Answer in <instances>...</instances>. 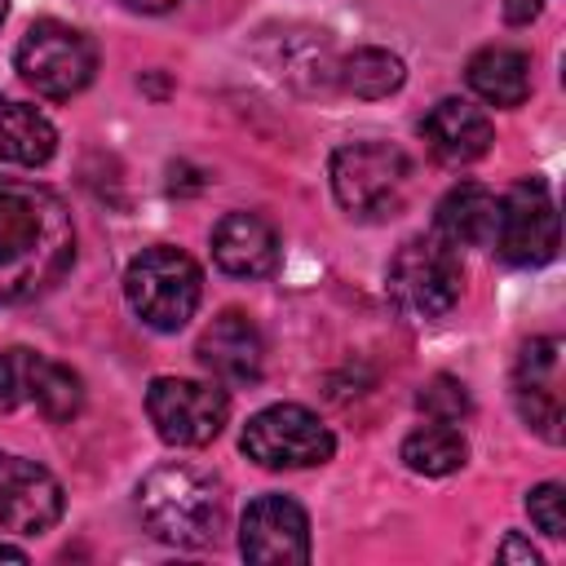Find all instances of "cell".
Masks as SVG:
<instances>
[{
    "label": "cell",
    "mask_w": 566,
    "mask_h": 566,
    "mask_svg": "<svg viewBox=\"0 0 566 566\" xmlns=\"http://www.w3.org/2000/svg\"><path fill=\"white\" fill-rule=\"evenodd\" d=\"M75 256L66 203L35 186L0 177V305L49 292Z\"/></svg>",
    "instance_id": "obj_1"
},
{
    "label": "cell",
    "mask_w": 566,
    "mask_h": 566,
    "mask_svg": "<svg viewBox=\"0 0 566 566\" xmlns=\"http://www.w3.org/2000/svg\"><path fill=\"white\" fill-rule=\"evenodd\" d=\"M137 513L146 531L177 548H208L221 539L226 500L221 486L190 464H159L137 486Z\"/></svg>",
    "instance_id": "obj_2"
},
{
    "label": "cell",
    "mask_w": 566,
    "mask_h": 566,
    "mask_svg": "<svg viewBox=\"0 0 566 566\" xmlns=\"http://www.w3.org/2000/svg\"><path fill=\"white\" fill-rule=\"evenodd\" d=\"M124 296L133 305V314L155 327V332H181L203 296V274L199 265L177 252V248H146L142 256L128 261L124 274Z\"/></svg>",
    "instance_id": "obj_3"
},
{
    "label": "cell",
    "mask_w": 566,
    "mask_h": 566,
    "mask_svg": "<svg viewBox=\"0 0 566 566\" xmlns=\"http://www.w3.org/2000/svg\"><path fill=\"white\" fill-rule=\"evenodd\" d=\"M411 186V159L389 142H349L332 155L336 203L358 221L394 217Z\"/></svg>",
    "instance_id": "obj_4"
},
{
    "label": "cell",
    "mask_w": 566,
    "mask_h": 566,
    "mask_svg": "<svg viewBox=\"0 0 566 566\" xmlns=\"http://www.w3.org/2000/svg\"><path fill=\"white\" fill-rule=\"evenodd\" d=\"M93 71H97V49L80 27H66L57 18H40L27 27L18 44V75L40 97L66 102L80 88H88Z\"/></svg>",
    "instance_id": "obj_5"
},
{
    "label": "cell",
    "mask_w": 566,
    "mask_h": 566,
    "mask_svg": "<svg viewBox=\"0 0 566 566\" xmlns=\"http://www.w3.org/2000/svg\"><path fill=\"white\" fill-rule=\"evenodd\" d=\"M460 256L438 234L407 239L389 261V296L411 318H442L460 301Z\"/></svg>",
    "instance_id": "obj_6"
},
{
    "label": "cell",
    "mask_w": 566,
    "mask_h": 566,
    "mask_svg": "<svg viewBox=\"0 0 566 566\" xmlns=\"http://www.w3.org/2000/svg\"><path fill=\"white\" fill-rule=\"evenodd\" d=\"M239 447L261 469H314V464H327L332 460L336 438H332V429L310 407L274 402V407L256 411L243 424Z\"/></svg>",
    "instance_id": "obj_7"
},
{
    "label": "cell",
    "mask_w": 566,
    "mask_h": 566,
    "mask_svg": "<svg viewBox=\"0 0 566 566\" xmlns=\"http://www.w3.org/2000/svg\"><path fill=\"white\" fill-rule=\"evenodd\" d=\"M146 411H150V424L164 442L208 447L230 420V398H226V389L203 385V380L155 376L146 389Z\"/></svg>",
    "instance_id": "obj_8"
},
{
    "label": "cell",
    "mask_w": 566,
    "mask_h": 566,
    "mask_svg": "<svg viewBox=\"0 0 566 566\" xmlns=\"http://www.w3.org/2000/svg\"><path fill=\"white\" fill-rule=\"evenodd\" d=\"M495 252L509 265H544L557 256V208L539 177L517 181L495 212Z\"/></svg>",
    "instance_id": "obj_9"
},
{
    "label": "cell",
    "mask_w": 566,
    "mask_h": 566,
    "mask_svg": "<svg viewBox=\"0 0 566 566\" xmlns=\"http://www.w3.org/2000/svg\"><path fill=\"white\" fill-rule=\"evenodd\" d=\"M239 553L261 566H301L310 562V517L287 495H261L243 509Z\"/></svg>",
    "instance_id": "obj_10"
},
{
    "label": "cell",
    "mask_w": 566,
    "mask_h": 566,
    "mask_svg": "<svg viewBox=\"0 0 566 566\" xmlns=\"http://www.w3.org/2000/svg\"><path fill=\"white\" fill-rule=\"evenodd\" d=\"M513 402L539 438L548 442L562 438V340L557 336H539L522 345L517 371H513Z\"/></svg>",
    "instance_id": "obj_11"
},
{
    "label": "cell",
    "mask_w": 566,
    "mask_h": 566,
    "mask_svg": "<svg viewBox=\"0 0 566 566\" xmlns=\"http://www.w3.org/2000/svg\"><path fill=\"white\" fill-rule=\"evenodd\" d=\"M62 517L57 478L22 455L0 451V526L18 535H40Z\"/></svg>",
    "instance_id": "obj_12"
},
{
    "label": "cell",
    "mask_w": 566,
    "mask_h": 566,
    "mask_svg": "<svg viewBox=\"0 0 566 566\" xmlns=\"http://www.w3.org/2000/svg\"><path fill=\"white\" fill-rule=\"evenodd\" d=\"M199 363L226 385H256L265 371V340L243 310H221L199 336Z\"/></svg>",
    "instance_id": "obj_13"
},
{
    "label": "cell",
    "mask_w": 566,
    "mask_h": 566,
    "mask_svg": "<svg viewBox=\"0 0 566 566\" xmlns=\"http://www.w3.org/2000/svg\"><path fill=\"white\" fill-rule=\"evenodd\" d=\"M420 133H424L429 155H433L438 164H447V168H464V164L482 159V155L491 150V142H495L491 119H486L473 102H464V97H442V102L424 115Z\"/></svg>",
    "instance_id": "obj_14"
},
{
    "label": "cell",
    "mask_w": 566,
    "mask_h": 566,
    "mask_svg": "<svg viewBox=\"0 0 566 566\" xmlns=\"http://www.w3.org/2000/svg\"><path fill=\"white\" fill-rule=\"evenodd\" d=\"M212 256L234 279H265L279 270V234L256 212H226L212 226Z\"/></svg>",
    "instance_id": "obj_15"
},
{
    "label": "cell",
    "mask_w": 566,
    "mask_h": 566,
    "mask_svg": "<svg viewBox=\"0 0 566 566\" xmlns=\"http://www.w3.org/2000/svg\"><path fill=\"white\" fill-rule=\"evenodd\" d=\"M495 212H500V199H495L486 186L464 181V186H451V190L438 199L433 230H438V239H447L451 248L491 243V234H495Z\"/></svg>",
    "instance_id": "obj_16"
},
{
    "label": "cell",
    "mask_w": 566,
    "mask_h": 566,
    "mask_svg": "<svg viewBox=\"0 0 566 566\" xmlns=\"http://www.w3.org/2000/svg\"><path fill=\"white\" fill-rule=\"evenodd\" d=\"M464 75H469V88L491 106H522L531 93V57L509 44L478 49L469 57Z\"/></svg>",
    "instance_id": "obj_17"
},
{
    "label": "cell",
    "mask_w": 566,
    "mask_h": 566,
    "mask_svg": "<svg viewBox=\"0 0 566 566\" xmlns=\"http://www.w3.org/2000/svg\"><path fill=\"white\" fill-rule=\"evenodd\" d=\"M57 150V133L53 124L13 97H0V164H22V168H40L49 164V155Z\"/></svg>",
    "instance_id": "obj_18"
},
{
    "label": "cell",
    "mask_w": 566,
    "mask_h": 566,
    "mask_svg": "<svg viewBox=\"0 0 566 566\" xmlns=\"http://www.w3.org/2000/svg\"><path fill=\"white\" fill-rule=\"evenodd\" d=\"M464 455H469V447H464L460 429H455V424H442V420H433V424L407 433V442H402V464H407L411 473H424V478H447V473H455V469L464 464Z\"/></svg>",
    "instance_id": "obj_19"
},
{
    "label": "cell",
    "mask_w": 566,
    "mask_h": 566,
    "mask_svg": "<svg viewBox=\"0 0 566 566\" xmlns=\"http://www.w3.org/2000/svg\"><path fill=\"white\" fill-rule=\"evenodd\" d=\"M336 80L354 97H389L394 88H402L407 71L389 49H354L336 62Z\"/></svg>",
    "instance_id": "obj_20"
},
{
    "label": "cell",
    "mask_w": 566,
    "mask_h": 566,
    "mask_svg": "<svg viewBox=\"0 0 566 566\" xmlns=\"http://www.w3.org/2000/svg\"><path fill=\"white\" fill-rule=\"evenodd\" d=\"M31 398L40 402V411L49 420H71L84 407V385H80V376L71 367L35 354V363H31Z\"/></svg>",
    "instance_id": "obj_21"
},
{
    "label": "cell",
    "mask_w": 566,
    "mask_h": 566,
    "mask_svg": "<svg viewBox=\"0 0 566 566\" xmlns=\"http://www.w3.org/2000/svg\"><path fill=\"white\" fill-rule=\"evenodd\" d=\"M279 66H283V75H287L292 84H301L305 93H318V88H327V84L336 80L332 49H327V40H323V35H314V31L287 35V49H283Z\"/></svg>",
    "instance_id": "obj_22"
},
{
    "label": "cell",
    "mask_w": 566,
    "mask_h": 566,
    "mask_svg": "<svg viewBox=\"0 0 566 566\" xmlns=\"http://www.w3.org/2000/svg\"><path fill=\"white\" fill-rule=\"evenodd\" d=\"M416 402H420V411H424L429 420H442V424H455V420L469 416V389H464L455 376H433V380H424V389L416 394Z\"/></svg>",
    "instance_id": "obj_23"
},
{
    "label": "cell",
    "mask_w": 566,
    "mask_h": 566,
    "mask_svg": "<svg viewBox=\"0 0 566 566\" xmlns=\"http://www.w3.org/2000/svg\"><path fill=\"white\" fill-rule=\"evenodd\" d=\"M31 349H0V411H13L31 398Z\"/></svg>",
    "instance_id": "obj_24"
},
{
    "label": "cell",
    "mask_w": 566,
    "mask_h": 566,
    "mask_svg": "<svg viewBox=\"0 0 566 566\" xmlns=\"http://www.w3.org/2000/svg\"><path fill=\"white\" fill-rule=\"evenodd\" d=\"M562 482H544V486H535L531 495H526V513H531V522L548 535V539H562L566 535V517H562Z\"/></svg>",
    "instance_id": "obj_25"
},
{
    "label": "cell",
    "mask_w": 566,
    "mask_h": 566,
    "mask_svg": "<svg viewBox=\"0 0 566 566\" xmlns=\"http://www.w3.org/2000/svg\"><path fill=\"white\" fill-rule=\"evenodd\" d=\"M539 13V0H504V18L517 27V22H531Z\"/></svg>",
    "instance_id": "obj_26"
},
{
    "label": "cell",
    "mask_w": 566,
    "mask_h": 566,
    "mask_svg": "<svg viewBox=\"0 0 566 566\" xmlns=\"http://www.w3.org/2000/svg\"><path fill=\"white\" fill-rule=\"evenodd\" d=\"M500 557H522V562H539V553L531 548V544H522V539H504V548H500Z\"/></svg>",
    "instance_id": "obj_27"
},
{
    "label": "cell",
    "mask_w": 566,
    "mask_h": 566,
    "mask_svg": "<svg viewBox=\"0 0 566 566\" xmlns=\"http://www.w3.org/2000/svg\"><path fill=\"white\" fill-rule=\"evenodd\" d=\"M133 9H142V13H168V9H177L181 0H128Z\"/></svg>",
    "instance_id": "obj_28"
},
{
    "label": "cell",
    "mask_w": 566,
    "mask_h": 566,
    "mask_svg": "<svg viewBox=\"0 0 566 566\" xmlns=\"http://www.w3.org/2000/svg\"><path fill=\"white\" fill-rule=\"evenodd\" d=\"M0 562H27V548H18V544H4V539H0Z\"/></svg>",
    "instance_id": "obj_29"
},
{
    "label": "cell",
    "mask_w": 566,
    "mask_h": 566,
    "mask_svg": "<svg viewBox=\"0 0 566 566\" xmlns=\"http://www.w3.org/2000/svg\"><path fill=\"white\" fill-rule=\"evenodd\" d=\"M4 13H9V0H0V22H4Z\"/></svg>",
    "instance_id": "obj_30"
}]
</instances>
